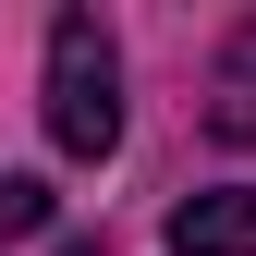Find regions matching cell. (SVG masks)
I'll return each instance as SVG.
<instances>
[{
  "mask_svg": "<svg viewBox=\"0 0 256 256\" xmlns=\"http://www.w3.org/2000/svg\"><path fill=\"white\" fill-rule=\"evenodd\" d=\"M61 256H110V244H61Z\"/></svg>",
  "mask_w": 256,
  "mask_h": 256,
  "instance_id": "cell-5",
  "label": "cell"
},
{
  "mask_svg": "<svg viewBox=\"0 0 256 256\" xmlns=\"http://www.w3.org/2000/svg\"><path fill=\"white\" fill-rule=\"evenodd\" d=\"M208 134L220 146H256V24L220 49V74H208Z\"/></svg>",
  "mask_w": 256,
  "mask_h": 256,
  "instance_id": "cell-3",
  "label": "cell"
},
{
  "mask_svg": "<svg viewBox=\"0 0 256 256\" xmlns=\"http://www.w3.org/2000/svg\"><path fill=\"white\" fill-rule=\"evenodd\" d=\"M171 256H256V183L183 196V208H171Z\"/></svg>",
  "mask_w": 256,
  "mask_h": 256,
  "instance_id": "cell-2",
  "label": "cell"
},
{
  "mask_svg": "<svg viewBox=\"0 0 256 256\" xmlns=\"http://www.w3.org/2000/svg\"><path fill=\"white\" fill-rule=\"evenodd\" d=\"M49 146L61 158H110L122 146V49H110L98 12L49 24Z\"/></svg>",
  "mask_w": 256,
  "mask_h": 256,
  "instance_id": "cell-1",
  "label": "cell"
},
{
  "mask_svg": "<svg viewBox=\"0 0 256 256\" xmlns=\"http://www.w3.org/2000/svg\"><path fill=\"white\" fill-rule=\"evenodd\" d=\"M24 232H49V183L37 171H0V244H24Z\"/></svg>",
  "mask_w": 256,
  "mask_h": 256,
  "instance_id": "cell-4",
  "label": "cell"
}]
</instances>
